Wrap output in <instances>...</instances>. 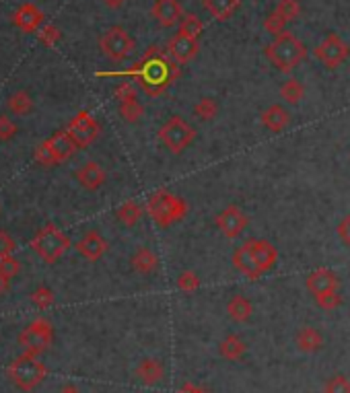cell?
<instances>
[{
    "label": "cell",
    "mask_w": 350,
    "mask_h": 393,
    "mask_svg": "<svg viewBox=\"0 0 350 393\" xmlns=\"http://www.w3.org/2000/svg\"><path fill=\"white\" fill-rule=\"evenodd\" d=\"M54 301H56V296H54V292H52L48 286H40L38 290L31 292V303H33L40 311L50 309V307L54 305Z\"/></svg>",
    "instance_id": "obj_34"
},
{
    "label": "cell",
    "mask_w": 350,
    "mask_h": 393,
    "mask_svg": "<svg viewBox=\"0 0 350 393\" xmlns=\"http://www.w3.org/2000/svg\"><path fill=\"white\" fill-rule=\"evenodd\" d=\"M134 375H136L144 385H157V383H161L163 377H165V367H163L161 360H157V358H144V360L136 367Z\"/></svg>",
    "instance_id": "obj_21"
},
{
    "label": "cell",
    "mask_w": 350,
    "mask_h": 393,
    "mask_svg": "<svg viewBox=\"0 0 350 393\" xmlns=\"http://www.w3.org/2000/svg\"><path fill=\"white\" fill-rule=\"evenodd\" d=\"M48 375L46 365L38 358V354L23 352L8 367V379L23 392H33Z\"/></svg>",
    "instance_id": "obj_4"
},
{
    "label": "cell",
    "mask_w": 350,
    "mask_h": 393,
    "mask_svg": "<svg viewBox=\"0 0 350 393\" xmlns=\"http://www.w3.org/2000/svg\"><path fill=\"white\" fill-rule=\"evenodd\" d=\"M147 215L159 228H169L185 219L188 202L167 190H159L147 200Z\"/></svg>",
    "instance_id": "obj_3"
},
{
    "label": "cell",
    "mask_w": 350,
    "mask_h": 393,
    "mask_svg": "<svg viewBox=\"0 0 350 393\" xmlns=\"http://www.w3.org/2000/svg\"><path fill=\"white\" fill-rule=\"evenodd\" d=\"M204 8L210 12L212 19L217 21H227L231 19L241 6V0H202Z\"/></svg>",
    "instance_id": "obj_25"
},
{
    "label": "cell",
    "mask_w": 350,
    "mask_h": 393,
    "mask_svg": "<svg viewBox=\"0 0 350 393\" xmlns=\"http://www.w3.org/2000/svg\"><path fill=\"white\" fill-rule=\"evenodd\" d=\"M315 299V305L324 311H334L342 305V296L338 290H332V292H324L319 296H313Z\"/></svg>",
    "instance_id": "obj_37"
},
{
    "label": "cell",
    "mask_w": 350,
    "mask_h": 393,
    "mask_svg": "<svg viewBox=\"0 0 350 393\" xmlns=\"http://www.w3.org/2000/svg\"><path fill=\"white\" fill-rule=\"evenodd\" d=\"M134 48H136V44H134L132 35L119 25L110 27L99 37V50L103 52V56H108L114 62H122V60L132 56Z\"/></svg>",
    "instance_id": "obj_9"
},
{
    "label": "cell",
    "mask_w": 350,
    "mask_h": 393,
    "mask_svg": "<svg viewBox=\"0 0 350 393\" xmlns=\"http://www.w3.org/2000/svg\"><path fill=\"white\" fill-rule=\"evenodd\" d=\"M117 74L119 76H134L138 81L140 89L149 97H159L179 78L181 70H179V64H175L172 58L165 56L161 48L153 46L132 68L117 72Z\"/></svg>",
    "instance_id": "obj_1"
},
{
    "label": "cell",
    "mask_w": 350,
    "mask_h": 393,
    "mask_svg": "<svg viewBox=\"0 0 350 393\" xmlns=\"http://www.w3.org/2000/svg\"><path fill=\"white\" fill-rule=\"evenodd\" d=\"M8 286H10V281L0 274V294H6V292H8Z\"/></svg>",
    "instance_id": "obj_46"
},
{
    "label": "cell",
    "mask_w": 350,
    "mask_h": 393,
    "mask_svg": "<svg viewBox=\"0 0 350 393\" xmlns=\"http://www.w3.org/2000/svg\"><path fill=\"white\" fill-rule=\"evenodd\" d=\"M151 12L161 27H174L183 17V8L177 0H157Z\"/></svg>",
    "instance_id": "obj_19"
},
{
    "label": "cell",
    "mask_w": 350,
    "mask_h": 393,
    "mask_svg": "<svg viewBox=\"0 0 350 393\" xmlns=\"http://www.w3.org/2000/svg\"><path fill=\"white\" fill-rule=\"evenodd\" d=\"M198 50H200L198 40L188 37V35H181V33L174 35V37L169 40V46H167L169 58L174 60L175 64H179V66L192 62V60L196 58V54H198Z\"/></svg>",
    "instance_id": "obj_15"
},
{
    "label": "cell",
    "mask_w": 350,
    "mask_h": 393,
    "mask_svg": "<svg viewBox=\"0 0 350 393\" xmlns=\"http://www.w3.org/2000/svg\"><path fill=\"white\" fill-rule=\"evenodd\" d=\"M287 23H291L294 21L299 15H301V4H299V0H278V4H276V8H274Z\"/></svg>",
    "instance_id": "obj_35"
},
{
    "label": "cell",
    "mask_w": 350,
    "mask_h": 393,
    "mask_svg": "<svg viewBox=\"0 0 350 393\" xmlns=\"http://www.w3.org/2000/svg\"><path fill=\"white\" fill-rule=\"evenodd\" d=\"M281 97H283L289 106H297V103L305 97V87H303V83H299L297 78H289V81L283 83V87H281Z\"/></svg>",
    "instance_id": "obj_31"
},
{
    "label": "cell",
    "mask_w": 350,
    "mask_h": 393,
    "mask_svg": "<svg viewBox=\"0 0 350 393\" xmlns=\"http://www.w3.org/2000/svg\"><path fill=\"white\" fill-rule=\"evenodd\" d=\"M12 23H15L19 29L27 31V33H33V31H40V27L44 25V12H42L35 4L25 2V4H21V6L12 12Z\"/></svg>",
    "instance_id": "obj_17"
},
{
    "label": "cell",
    "mask_w": 350,
    "mask_h": 393,
    "mask_svg": "<svg viewBox=\"0 0 350 393\" xmlns=\"http://www.w3.org/2000/svg\"><path fill=\"white\" fill-rule=\"evenodd\" d=\"M106 6H110V8H119V6H124L126 4V0H101Z\"/></svg>",
    "instance_id": "obj_47"
},
{
    "label": "cell",
    "mask_w": 350,
    "mask_h": 393,
    "mask_svg": "<svg viewBox=\"0 0 350 393\" xmlns=\"http://www.w3.org/2000/svg\"><path fill=\"white\" fill-rule=\"evenodd\" d=\"M58 393H83L78 387H74V385H66V387H62Z\"/></svg>",
    "instance_id": "obj_49"
},
{
    "label": "cell",
    "mask_w": 350,
    "mask_h": 393,
    "mask_svg": "<svg viewBox=\"0 0 350 393\" xmlns=\"http://www.w3.org/2000/svg\"><path fill=\"white\" fill-rule=\"evenodd\" d=\"M119 115L128 122V124H136L140 122V117L144 115V108L138 99H132V101H124L119 103Z\"/></svg>",
    "instance_id": "obj_33"
},
{
    "label": "cell",
    "mask_w": 350,
    "mask_h": 393,
    "mask_svg": "<svg viewBox=\"0 0 350 393\" xmlns=\"http://www.w3.org/2000/svg\"><path fill=\"white\" fill-rule=\"evenodd\" d=\"M324 393H350V381L344 375H334L326 381Z\"/></svg>",
    "instance_id": "obj_40"
},
{
    "label": "cell",
    "mask_w": 350,
    "mask_h": 393,
    "mask_svg": "<svg viewBox=\"0 0 350 393\" xmlns=\"http://www.w3.org/2000/svg\"><path fill=\"white\" fill-rule=\"evenodd\" d=\"M38 40L44 46L52 48V46H56L60 40H62V33H60V29L56 25H42L40 31H38Z\"/></svg>",
    "instance_id": "obj_38"
},
{
    "label": "cell",
    "mask_w": 350,
    "mask_h": 393,
    "mask_svg": "<svg viewBox=\"0 0 350 393\" xmlns=\"http://www.w3.org/2000/svg\"><path fill=\"white\" fill-rule=\"evenodd\" d=\"M19 272H21V262H19L17 258L8 256V258H2V260H0V274H2V276H6L8 281H12Z\"/></svg>",
    "instance_id": "obj_41"
},
{
    "label": "cell",
    "mask_w": 350,
    "mask_h": 393,
    "mask_svg": "<svg viewBox=\"0 0 350 393\" xmlns=\"http://www.w3.org/2000/svg\"><path fill=\"white\" fill-rule=\"evenodd\" d=\"M245 350H247L245 342L237 336V334L225 336L221 340V344H219V352H221V356H223L225 360H233V362L235 360H241V358L245 356Z\"/></svg>",
    "instance_id": "obj_27"
},
{
    "label": "cell",
    "mask_w": 350,
    "mask_h": 393,
    "mask_svg": "<svg viewBox=\"0 0 350 393\" xmlns=\"http://www.w3.org/2000/svg\"><path fill=\"white\" fill-rule=\"evenodd\" d=\"M262 124L272 132H283L291 124V113L283 106H270L262 112Z\"/></svg>",
    "instance_id": "obj_24"
},
{
    "label": "cell",
    "mask_w": 350,
    "mask_h": 393,
    "mask_svg": "<svg viewBox=\"0 0 350 393\" xmlns=\"http://www.w3.org/2000/svg\"><path fill=\"white\" fill-rule=\"evenodd\" d=\"M264 56L276 70L289 74L307 58V46L294 33L285 31L264 48Z\"/></svg>",
    "instance_id": "obj_2"
},
{
    "label": "cell",
    "mask_w": 350,
    "mask_h": 393,
    "mask_svg": "<svg viewBox=\"0 0 350 393\" xmlns=\"http://www.w3.org/2000/svg\"><path fill=\"white\" fill-rule=\"evenodd\" d=\"M350 56V46L338 35V33H328L324 42L315 48V58L330 70L338 68L347 58Z\"/></svg>",
    "instance_id": "obj_11"
},
{
    "label": "cell",
    "mask_w": 350,
    "mask_h": 393,
    "mask_svg": "<svg viewBox=\"0 0 350 393\" xmlns=\"http://www.w3.org/2000/svg\"><path fill=\"white\" fill-rule=\"evenodd\" d=\"M202 29H204L202 19H200L198 15H194V12H188V15L181 17V21H179V31H177V33L198 40L200 33H202Z\"/></svg>",
    "instance_id": "obj_30"
},
{
    "label": "cell",
    "mask_w": 350,
    "mask_h": 393,
    "mask_svg": "<svg viewBox=\"0 0 350 393\" xmlns=\"http://www.w3.org/2000/svg\"><path fill=\"white\" fill-rule=\"evenodd\" d=\"M66 132L70 134V138L76 142L78 149H87V147H91L99 138L101 126H99V122L91 113L83 110V112H78L68 122Z\"/></svg>",
    "instance_id": "obj_10"
},
{
    "label": "cell",
    "mask_w": 350,
    "mask_h": 393,
    "mask_svg": "<svg viewBox=\"0 0 350 393\" xmlns=\"http://www.w3.org/2000/svg\"><path fill=\"white\" fill-rule=\"evenodd\" d=\"M33 251L46 262V264H56L60 258L68 251L70 239L60 231L58 226L48 223L44 225L31 239Z\"/></svg>",
    "instance_id": "obj_6"
},
{
    "label": "cell",
    "mask_w": 350,
    "mask_h": 393,
    "mask_svg": "<svg viewBox=\"0 0 350 393\" xmlns=\"http://www.w3.org/2000/svg\"><path fill=\"white\" fill-rule=\"evenodd\" d=\"M17 249V243L15 239L6 233V231H0V260L2 258H8L12 256V251Z\"/></svg>",
    "instance_id": "obj_44"
},
{
    "label": "cell",
    "mask_w": 350,
    "mask_h": 393,
    "mask_svg": "<svg viewBox=\"0 0 350 393\" xmlns=\"http://www.w3.org/2000/svg\"><path fill=\"white\" fill-rule=\"evenodd\" d=\"M217 113H219V103H217L215 99H210V97H204V99H200V101L194 106V115H196L198 119H202V122L215 119Z\"/></svg>",
    "instance_id": "obj_32"
},
{
    "label": "cell",
    "mask_w": 350,
    "mask_h": 393,
    "mask_svg": "<svg viewBox=\"0 0 350 393\" xmlns=\"http://www.w3.org/2000/svg\"><path fill=\"white\" fill-rule=\"evenodd\" d=\"M17 134V124L8 115H0V142H8Z\"/></svg>",
    "instance_id": "obj_43"
},
{
    "label": "cell",
    "mask_w": 350,
    "mask_h": 393,
    "mask_svg": "<svg viewBox=\"0 0 350 393\" xmlns=\"http://www.w3.org/2000/svg\"><path fill=\"white\" fill-rule=\"evenodd\" d=\"M233 266L237 268V272H241V274H243L245 278H249V281H258V278L262 276V270L258 268V264H256V260H253V256H251L247 243H243L241 247L235 249Z\"/></svg>",
    "instance_id": "obj_20"
},
{
    "label": "cell",
    "mask_w": 350,
    "mask_h": 393,
    "mask_svg": "<svg viewBox=\"0 0 350 393\" xmlns=\"http://www.w3.org/2000/svg\"><path fill=\"white\" fill-rule=\"evenodd\" d=\"M305 286H307V290L311 292V296H319V294H324V292L338 290L340 281H338V276H336L332 270H328V268H317V270H313V272L307 276Z\"/></svg>",
    "instance_id": "obj_18"
},
{
    "label": "cell",
    "mask_w": 350,
    "mask_h": 393,
    "mask_svg": "<svg viewBox=\"0 0 350 393\" xmlns=\"http://www.w3.org/2000/svg\"><path fill=\"white\" fill-rule=\"evenodd\" d=\"M177 286H179V290H183V292H196L198 286H200V276H198L196 272H192V270H185V272L179 274Z\"/></svg>",
    "instance_id": "obj_39"
},
{
    "label": "cell",
    "mask_w": 350,
    "mask_h": 393,
    "mask_svg": "<svg viewBox=\"0 0 350 393\" xmlns=\"http://www.w3.org/2000/svg\"><path fill=\"white\" fill-rule=\"evenodd\" d=\"M116 219L124 226L138 225L140 219H142V208H140V204H136L134 200H128V202H124L116 210Z\"/></svg>",
    "instance_id": "obj_29"
},
{
    "label": "cell",
    "mask_w": 350,
    "mask_h": 393,
    "mask_svg": "<svg viewBox=\"0 0 350 393\" xmlns=\"http://www.w3.org/2000/svg\"><path fill=\"white\" fill-rule=\"evenodd\" d=\"M177 393H206V392H202V390H198V387H194V385H185L183 390H179Z\"/></svg>",
    "instance_id": "obj_48"
},
{
    "label": "cell",
    "mask_w": 350,
    "mask_h": 393,
    "mask_svg": "<svg viewBox=\"0 0 350 393\" xmlns=\"http://www.w3.org/2000/svg\"><path fill=\"white\" fill-rule=\"evenodd\" d=\"M74 179L87 192H97L106 183L108 175H106V169L101 167L97 161H87L85 165H81L74 171Z\"/></svg>",
    "instance_id": "obj_16"
},
{
    "label": "cell",
    "mask_w": 350,
    "mask_h": 393,
    "mask_svg": "<svg viewBox=\"0 0 350 393\" xmlns=\"http://www.w3.org/2000/svg\"><path fill=\"white\" fill-rule=\"evenodd\" d=\"M336 233H338V237H340V241L344 243V245H349L350 247V215L349 217H344L338 226H336Z\"/></svg>",
    "instance_id": "obj_45"
},
{
    "label": "cell",
    "mask_w": 350,
    "mask_h": 393,
    "mask_svg": "<svg viewBox=\"0 0 350 393\" xmlns=\"http://www.w3.org/2000/svg\"><path fill=\"white\" fill-rule=\"evenodd\" d=\"M159 140L169 153L179 155L196 140V128L181 115H174L159 128Z\"/></svg>",
    "instance_id": "obj_7"
},
{
    "label": "cell",
    "mask_w": 350,
    "mask_h": 393,
    "mask_svg": "<svg viewBox=\"0 0 350 393\" xmlns=\"http://www.w3.org/2000/svg\"><path fill=\"white\" fill-rule=\"evenodd\" d=\"M108 247L110 245L99 231H89L76 241V251L89 262H99L108 253Z\"/></svg>",
    "instance_id": "obj_13"
},
{
    "label": "cell",
    "mask_w": 350,
    "mask_h": 393,
    "mask_svg": "<svg viewBox=\"0 0 350 393\" xmlns=\"http://www.w3.org/2000/svg\"><path fill=\"white\" fill-rule=\"evenodd\" d=\"M215 223L223 231V235H225L227 239H237V237L245 231L249 219H247V215H245L239 206L231 204V206L223 208V210L217 215Z\"/></svg>",
    "instance_id": "obj_12"
},
{
    "label": "cell",
    "mask_w": 350,
    "mask_h": 393,
    "mask_svg": "<svg viewBox=\"0 0 350 393\" xmlns=\"http://www.w3.org/2000/svg\"><path fill=\"white\" fill-rule=\"evenodd\" d=\"M245 243H247V247H249V251H251V256H253L258 268L262 270V274L270 272V270L276 266V262H278V251H276V247H274L270 241H266V239H249V241H245Z\"/></svg>",
    "instance_id": "obj_14"
},
{
    "label": "cell",
    "mask_w": 350,
    "mask_h": 393,
    "mask_svg": "<svg viewBox=\"0 0 350 393\" xmlns=\"http://www.w3.org/2000/svg\"><path fill=\"white\" fill-rule=\"evenodd\" d=\"M114 97L117 99V103H124V101H132V99H138V93L134 89L132 83H119L114 91Z\"/></svg>",
    "instance_id": "obj_42"
},
{
    "label": "cell",
    "mask_w": 350,
    "mask_h": 393,
    "mask_svg": "<svg viewBox=\"0 0 350 393\" xmlns=\"http://www.w3.org/2000/svg\"><path fill=\"white\" fill-rule=\"evenodd\" d=\"M132 270L142 274V276H151L159 270V258L155 251H151L149 247H140L132 258H130Z\"/></svg>",
    "instance_id": "obj_22"
},
{
    "label": "cell",
    "mask_w": 350,
    "mask_h": 393,
    "mask_svg": "<svg viewBox=\"0 0 350 393\" xmlns=\"http://www.w3.org/2000/svg\"><path fill=\"white\" fill-rule=\"evenodd\" d=\"M78 151L76 142L70 138V134L66 130H60L56 134H52L48 140H44L35 153H33V159L38 165L42 167H56L60 163L68 161L74 153Z\"/></svg>",
    "instance_id": "obj_5"
},
{
    "label": "cell",
    "mask_w": 350,
    "mask_h": 393,
    "mask_svg": "<svg viewBox=\"0 0 350 393\" xmlns=\"http://www.w3.org/2000/svg\"><path fill=\"white\" fill-rule=\"evenodd\" d=\"M54 342V328L48 319L38 317L33 319L21 334H19V344L23 346L25 352L31 354H42L46 352Z\"/></svg>",
    "instance_id": "obj_8"
},
{
    "label": "cell",
    "mask_w": 350,
    "mask_h": 393,
    "mask_svg": "<svg viewBox=\"0 0 350 393\" xmlns=\"http://www.w3.org/2000/svg\"><path fill=\"white\" fill-rule=\"evenodd\" d=\"M6 108L15 115H27L33 112V99L27 91H15L8 99H6Z\"/></svg>",
    "instance_id": "obj_28"
},
{
    "label": "cell",
    "mask_w": 350,
    "mask_h": 393,
    "mask_svg": "<svg viewBox=\"0 0 350 393\" xmlns=\"http://www.w3.org/2000/svg\"><path fill=\"white\" fill-rule=\"evenodd\" d=\"M253 313V305L243 296V294H233L227 303V315L237 324H245Z\"/></svg>",
    "instance_id": "obj_26"
},
{
    "label": "cell",
    "mask_w": 350,
    "mask_h": 393,
    "mask_svg": "<svg viewBox=\"0 0 350 393\" xmlns=\"http://www.w3.org/2000/svg\"><path fill=\"white\" fill-rule=\"evenodd\" d=\"M287 21L276 12V10H272L266 19H264V29L268 31V33H272L274 37H278L281 33H285L287 31Z\"/></svg>",
    "instance_id": "obj_36"
},
{
    "label": "cell",
    "mask_w": 350,
    "mask_h": 393,
    "mask_svg": "<svg viewBox=\"0 0 350 393\" xmlns=\"http://www.w3.org/2000/svg\"><path fill=\"white\" fill-rule=\"evenodd\" d=\"M294 344H297V348H299L301 352L311 354V352L322 350V346H324V336H322V332H319L317 328L305 326V328H301V330L297 332Z\"/></svg>",
    "instance_id": "obj_23"
}]
</instances>
